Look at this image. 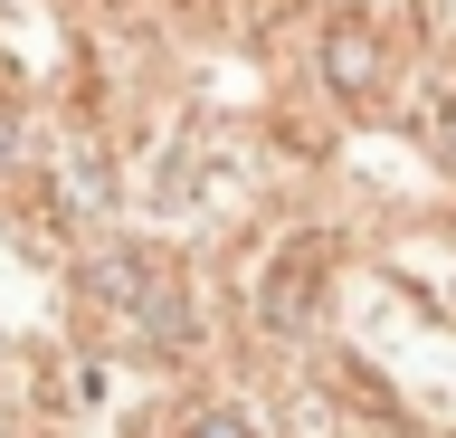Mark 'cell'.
Instances as JSON below:
<instances>
[{"label":"cell","instance_id":"obj_1","mask_svg":"<svg viewBox=\"0 0 456 438\" xmlns=\"http://www.w3.org/2000/svg\"><path fill=\"white\" fill-rule=\"evenodd\" d=\"M77 324L95 343H124V352H181L200 334L181 267L152 258V248H105V258H86L77 267Z\"/></svg>","mask_w":456,"mask_h":438},{"label":"cell","instance_id":"obj_2","mask_svg":"<svg viewBox=\"0 0 456 438\" xmlns=\"http://www.w3.org/2000/svg\"><path fill=\"white\" fill-rule=\"evenodd\" d=\"M323 87L352 115H380L390 105V38H380V20H362V10H333L323 20Z\"/></svg>","mask_w":456,"mask_h":438},{"label":"cell","instance_id":"obj_3","mask_svg":"<svg viewBox=\"0 0 456 438\" xmlns=\"http://www.w3.org/2000/svg\"><path fill=\"white\" fill-rule=\"evenodd\" d=\"M314 315H323V248H314V238H295V248H285V267L266 277L256 324H266V334H314Z\"/></svg>","mask_w":456,"mask_h":438},{"label":"cell","instance_id":"obj_4","mask_svg":"<svg viewBox=\"0 0 456 438\" xmlns=\"http://www.w3.org/2000/svg\"><path fill=\"white\" fill-rule=\"evenodd\" d=\"M419 124H428V153H437V162L456 172V77H437V87H428Z\"/></svg>","mask_w":456,"mask_h":438},{"label":"cell","instance_id":"obj_5","mask_svg":"<svg viewBox=\"0 0 456 438\" xmlns=\"http://www.w3.org/2000/svg\"><path fill=\"white\" fill-rule=\"evenodd\" d=\"M181 438H266V429H256V419H248V409H191V419H181Z\"/></svg>","mask_w":456,"mask_h":438}]
</instances>
